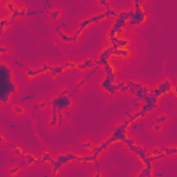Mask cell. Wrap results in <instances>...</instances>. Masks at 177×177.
I'll list each match as a JSON object with an SVG mask.
<instances>
[{
	"instance_id": "obj_29",
	"label": "cell",
	"mask_w": 177,
	"mask_h": 177,
	"mask_svg": "<svg viewBox=\"0 0 177 177\" xmlns=\"http://www.w3.org/2000/svg\"><path fill=\"white\" fill-rule=\"evenodd\" d=\"M97 69H98V67H94V68H91L90 71H87V72H86V75H84L83 78H86V79H89V78H90V76H91V75H94V73H96V71H97Z\"/></svg>"
},
{
	"instance_id": "obj_26",
	"label": "cell",
	"mask_w": 177,
	"mask_h": 177,
	"mask_svg": "<svg viewBox=\"0 0 177 177\" xmlns=\"http://www.w3.org/2000/svg\"><path fill=\"white\" fill-rule=\"evenodd\" d=\"M13 111H14V114H17V115L25 114V110H24V107H21V105H13Z\"/></svg>"
},
{
	"instance_id": "obj_43",
	"label": "cell",
	"mask_w": 177,
	"mask_h": 177,
	"mask_svg": "<svg viewBox=\"0 0 177 177\" xmlns=\"http://www.w3.org/2000/svg\"><path fill=\"white\" fill-rule=\"evenodd\" d=\"M93 177H102V173L100 172V170H97V172L93 174Z\"/></svg>"
},
{
	"instance_id": "obj_39",
	"label": "cell",
	"mask_w": 177,
	"mask_h": 177,
	"mask_svg": "<svg viewBox=\"0 0 177 177\" xmlns=\"http://www.w3.org/2000/svg\"><path fill=\"white\" fill-rule=\"evenodd\" d=\"M62 122H64V114L58 112V125H62Z\"/></svg>"
},
{
	"instance_id": "obj_17",
	"label": "cell",
	"mask_w": 177,
	"mask_h": 177,
	"mask_svg": "<svg viewBox=\"0 0 177 177\" xmlns=\"http://www.w3.org/2000/svg\"><path fill=\"white\" fill-rule=\"evenodd\" d=\"M25 158H26V162H28V166H32L33 163H39L40 162V158H36L32 154H25Z\"/></svg>"
},
{
	"instance_id": "obj_32",
	"label": "cell",
	"mask_w": 177,
	"mask_h": 177,
	"mask_svg": "<svg viewBox=\"0 0 177 177\" xmlns=\"http://www.w3.org/2000/svg\"><path fill=\"white\" fill-rule=\"evenodd\" d=\"M58 96H69V89L68 87H62L61 91L58 93Z\"/></svg>"
},
{
	"instance_id": "obj_3",
	"label": "cell",
	"mask_w": 177,
	"mask_h": 177,
	"mask_svg": "<svg viewBox=\"0 0 177 177\" xmlns=\"http://www.w3.org/2000/svg\"><path fill=\"white\" fill-rule=\"evenodd\" d=\"M84 155H79V154H73V152H67V154H58V155L55 156V159L51 160V173L53 174H57L59 172V169L62 168L64 165L69 163V162H73V160H82Z\"/></svg>"
},
{
	"instance_id": "obj_33",
	"label": "cell",
	"mask_w": 177,
	"mask_h": 177,
	"mask_svg": "<svg viewBox=\"0 0 177 177\" xmlns=\"http://www.w3.org/2000/svg\"><path fill=\"white\" fill-rule=\"evenodd\" d=\"M64 67H65V69H71V68H75L76 64L75 62H71V61H67V62L64 64Z\"/></svg>"
},
{
	"instance_id": "obj_19",
	"label": "cell",
	"mask_w": 177,
	"mask_h": 177,
	"mask_svg": "<svg viewBox=\"0 0 177 177\" xmlns=\"http://www.w3.org/2000/svg\"><path fill=\"white\" fill-rule=\"evenodd\" d=\"M162 154H165L166 156H173V155H177V147H168L162 149Z\"/></svg>"
},
{
	"instance_id": "obj_42",
	"label": "cell",
	"mask_w": 177,
	"mask_h": 177,
	"mask_svg": "<svg viewBox=\"0 0 177 177\" xmlns=\"http://www.w3.org/2000/svg\"><path fill=\"white\" fill-rule=\"evenodd\" d=\"M14 65H21V67H25V65H24V64L21 62V61H20V59L18 58H15L14 59Z\"/></svg>"
},
{
	"instance_id": "obj_9",
	"label": "cell",
	"mask_w": 177,
	"mask_h": 177,
	"mask_svg": "<svg viewBox=\"0 0 177 177\" xmlns=\"http://www.w3.org/2000/svg\"><path fill=\"white\" fill-rule=\"evenodd\" d=\"M51 67H49L47 64H43L40 67L35 68H26V76H28V79H35V78H38L39 75H43V73H47V72H50Z\"/></svg>"
},
{
	"instance_id": "obj_20",
	"label": "cell",
	"mask_w": 177,
	"mask_h": 177,
	"mask_svg": "<svg viewBox=\"0 0 177 177\" xmlns=\"http://www.w3.org/2000/svg\"><path fill=\"white\" fill-rule=\"evenodd\" d=\"M49 14H50V18L53 20V21H58L59 17H61V11H59L58 9H53L49 11Z\"/></svg>"
},
{
	"instance_id": "obj_10",
	"label": "cell",
	"mask_w": 177,
	"mask_h": 177,
	"mask_svg": "<svg viewBox=\"0 0 177 177\" xmlns=\"http://www.w3.org/2000/svg\"><path fill=\"white\" fill-rule=\"evenodd\" d=\"M127 148L130 149L133 154H134L137 158H139L141 162H143L145 158H147V155H148V151L145 149L144 147H140V145H137V144H134V145H127Z\"/></svg>"
},
{
	"instance_id": "obj_16",
	"label": "cell",
	"mask_w": 177,
	"mask_h": 177,
	"mask_svg": "<svg viewBox=\"0 0 177 177\" xmlns=\"http://www.w3.org/2000/svg\"><path fill=\"white\" fill-rule=\"evenodd\" d=\"M49 125H50L51 127L58 126V112H55V111L51 112V116H50V119H49Z\"/></svg>"
},
{
	"instance_id": "obj_34",
	"label": "cell",
	"mask_w": 177,
	"mask_h": 177,
	"mask_svg": "<svg viewBox=\"0 0 177 177\" xmlns=\"http://www.w3.org/2000/svg\"><path fill=\"white\" fill-rule=\"evenodd\" d=\"M51 7H53V3H51V1H49V0H46V1H44V11H47V10L49 9H51ZM53 10V9H51Z\"/></svg>"
},
{
	"instance_id": "obj_30",
	"label": "cell",
	"mask_w": 177,
	"mask_h": 177,
	"mask_svg": "<svg viewBox=\"0 0 177 177\" xmlns=\"http://www.w3.org/2000/svg\"><path fill=\"white\" fill-rule=\"evenodd\" d=\"M162 129H163V125H159V123H155V125L152 126V130L155 131V133H159V131H162Z\"/></svg>"
},
{
	"instance_id": "obj_5",
	"label": "cell",
	"mask_w": 177,
	"mask_h": 177,
	"mask_svg": "<svg viewBox=\"0 0 177 177\" xmlns=\"http://www.w3.org/2000/svg\"><path fill=\"white\" fill-rule=\"evenodd\" d=\"M131 122L130 120H125L123 123H120V125H118L116 127H114L112 129V133H111V137L116 141V143H123V140L127 137V129L130 127Z\"/></svg>"
},
{
	"instance_id": "obj_40",
	"label": "cell",
	"mask_w": 177,
	"mask_h": 177,
	"mask_svg": "<svg viewBox=\"0 0 177 177\" xmlns=\"http://www.w3.org/2000/svg\"><path fill=\"white\" fill-rule=\"evenodd\" d=\"M6 53H7V47H6V46H1V49H0V55H4Z\"/></svg>"
},
{
	"instance_id": "obj_22",
	"label": "cell",
	"mask_w": 177,
	"mask_h": 177,
	"mask_svg": "<svg viewBox=\"0 0 177 177\" xmlns=\"http://www.w3.org/2000/svg\"><path fill=\"white\" fill-rule=\"evenodd\" d=\"M13 21H10L9 18H1V21H0V25H1V32H6L7 29V26H11Z\"/></svg>"
},
{
	"instance_id": "obj_24",
	"label": "cell",
	"mask_w": 177,
	"mask_h": 177,
	"mask_svg": "<svg viewBox=\"0 0 177 177\" xmlns=\"http://www.w3.org/2000/svg\"><path fill=\"white\" fill-rule=\"evenodd\" d=\"M86 82H87V79H86V78H82V79H80L79 82H76V87L73 89V91H72L71 94H73V93H76L78 90H80V89H82V87L84 86V84H86Z\"/></svg>"
},
{
	"instance_id": "obj_41",
	"label": "cell",
	"mask_w": 177,
	"mask_h": 177,
	"mask_svg": "<svg viewBox=\"0 0 177 177\" xmlns=\"http://www.w3.org/2000/svg\"><path fill=\"white\" fill-rule=\"evenodd\" d=\"M18 166H20V168H26V166H28V162H26V160H22V162H20V163H18Z\"/></svg>"
},
{
	"instance_id": "obj_4",
	"label": "cell",
	"mask_w": 177,
	"mask_h": 177,
	"mask_svg": "<svg viewBox=\"0 0 177 177\" xmlns=\"http://www.w3.org/2000/svg\"><path fill=\"white\" fill-rule=\"evenodd\" d=\"M73 101L69 96H55L50 100V105L53 107V111L55 112H62V111H68L72 107Z\"/></svg>"
},
{
	"instance_id": "obj_23",
	"label": "cell",
	"mask_w": 177,
	"mask_h": 177,
	"mask_svg": "<svg viewBox=\"0 0 177 177\" xmlns=\"http://www.w3.org/2000/svg\"><path fill=\"white\" fill-rule=\"evenodd\" d=\"M4 9H6V11H9V14H10L17 10V6H15V3H13V1H7V3H4Z\"/></svg>"
},
{
	"instance_id": "obj_1",
	"label": "cell",
	"mask_w": 177,
	"mask_h": 177,
	"mask_svg": "<svg viewBox=\"0 0 177 177\" xmlns=\"http://www.w3.org/2000/svg\"><path fill=\"white\" fill-rule=\"evenodd\" d=\"M0 75H1V93H0V102L6 105L9 104L15 91H17V84L14 82L13 71L6 62L0 64Z\"/></svg>"
},
{
	"instance_id": "obj_13",
	"label": "cell",
	"mask_w": 177,
	"mask_h": 177,
	"mask_svg": "<svg viewBox=\"0 0 177 177\" xmlns=\"http://www.w3.org/2000/svg\"><path fill=\"white\" fill-rule=\"evenodd\" d=\"M154 174V163H149V165H145L141 172L137 174V177H151Z\"/></svg>"
},
{
	"instance_id": "obj_27",
	"label": "cell",
	"mask_w": 177,
	"mask_h": 177,
	"mask_svg": "<svg viewBox=\"0 0 177 177\" xmlns=\"http://www.w3.org/2000/svg\"><path fill=\"white\" fill-rule=\"evenodd\" d=\"M82 145H83L86 149H89V151H93V143H91L90 140H86V141H83V143H82Z\"/></svg>"
},
{
	"instance_id": "obj_18",
	"label": "cell",
	"mask_w": 177,
	"mask_h": 177,
	"mask_svg": "<svg viewBox=\"0 0 177 177\" xmlns=\"http://www.w3.org/2000/svg\"><path fill=\"white\" fill-rule=\"evenodd\" d=\"M102 68H104V71H105V75H111V73H115V71H116V69H115V67L112 65V62H110V61L104 64V67H102Z\"/></svg>"
},
{
	"instance_id": "obj_14",
	"label": "cell",
	"mask_w": 177,
	"mask_h": 177,
	"mask_svg": "<svg viewBox=\"0 0 177 177\" xmlns=\"http://www.w3.org/2000/svg\"><path fill=\"white\" fill-rule=\"evenodd\" d=\"M65 71V67L64 65H57V67H51V69H50V75H51V78H57L58 75H61L62 72Z\"/></svg>"
},
{
	"instance_id": "obj_25",
	"label": "cell",
	"mask_w": 177,
	"mask_h": 177,
	"mask_svg": "<svg viewBox=\"0 0 177 177\" xmlns=\"http://www.w3.org/2000/svg\"><path fill=\"white\" fill-rule=\"evenodd\" d=\"M168 115H165V114H162V115H159V116H156L155 118V123H159V125H165V123L168 122Z\"/></svg>"
},
{
	"instance_id": "obj_15",
	"label": "cell",
	"mask_w": 177,
	"mask_h": 177,
	"mask_svg": "<svg viewBox=\"0 0 177 177\" xmlns=\"http://www.w3.org/2000/svg\"><path fill=\"white\" fill-rule=\"evenodd\" d=\"M130 55V51H129V49H116V50H114V54H112V57H129Z\"/></svg>"
},
{
	"instance_id": "obj_2",
	"label": "cell",
	"mask_w": 177,
	"mask_h": 177,
	"mask_svg": "<svg viewBox=\"0 0 177 177\" xmlns=\"http://www.w3.org/2000/svg\"><path fill=\"white\" fill-rule=\"evenodd\" d=\"M148 14L144 9V3L143 1H133V9H131V14L129 18V25L131 26H140L144 25L147 21Z\"/></svg>"
},
{
	"instance_id": "obj_11",
	"label": "cell",
	"mask_w": 177,
	"mask_h": 177,
	"mask_svg": "<svg viewBox=\"0 0 177 177\" xmlns=\"http://www.w3.org/2000/svg\"><path fill=\"white\" fill-rule=\"evenodd\" d=\"M94 67H96V61H93L91 58H87V59H84L83 62L76 64L75 69H78V71H90Z\"/></svg>"
},
{
	"instance_id": "obj_44",
	"label": "cell",
	"mask_w": 177,
	"mask_h": 177,
	"mask_svg": "<svg viewBox=\"0 0 177 177\" xmlns=\"http://www.w3.org/2000/svg\"><path fill=\"white\" fill-rule=\"evenodd\" d=\"M172 91H173V93H174V94H176V96H177V86H176V87H173V90H172Z\"/></svg>"
},
{
	"instance_id": "obj_8",
	"label": "cell",
	"mask_w": 177,
	"mask_h": 177,
	"mask_svg": "<svg viewBox=\"0 0 177 177\" xmlns=\"http://www.w3.org/2000/svg\"><path fill=\"white\" fill-rule=\"evenodd\" d=\"M112 54H114V47L107 46L101 53H98V57H97V59H96V67H98V68L104 67V64L108 62V61L111 59Z\"/></svg>"
},
{
	"instance_id": "obj_36",
	"label": "cell",
	"mask_w": 177,
	"mask_h": 177,
	"mask_svg": "<svg viewBox=\"0 0 177 177\" xmlns=\"http://www.w3.org/2000/svg\"><path fill=\"white\" fill-rule=\"evenodd\" d=\"M13 152H14V155H22V154H24V151H22L21 148H18V147L14 148Z\"/></svg>"
},
{
	"instance_id": "obj_37",
	"label": "cell",
	"mask_w": 177,
	"mask_h": 177,
	"mask_svg": "<svg viewBox=\"0 0 177 177\" xmlns=\"http://www.w3.org/2000/svg\"><path fill=\"white\" fill-rule=\"evenodd\" d=\"M49 104H50V102L40 101V102H39V108H42V110H44V108H47V107H49Z\"/></svg>"
},
{
	"instance_id": "obj_38",
	"label": "cell",
	"mask_w": 177,
	"mask_h": 177,
	"mask_svg": "<svg viewBox=\"0 0 177 177\" xmlns=\"http://www.w3.org/2000/svg\"><path fill=\"white\" fill-rule=\"evenodd\" d=\"M160 152H162V149H159V148H154L149 154H151V155H159Z\"/></svg>"
},
{
	"instance_id": "obj_6",
	"label": "cell",
	"mask_w": 177,
	"mask_h": 177,
	"mask_svg": "<svg viewBox=\"0 0 177 177\" xmlns=\"http://www.w3.org/2000/svg\"><path fill=\"white\" fill-rule=\"evenodd\" d=\"M107 18L108 17H107L105 11H100V13L94 14V15H91V17H87V18H84V20H82L80 24H79L78 30L83 33V30H86V28H89V26L93 25V24H97V22L102 21V20H107Z\"/></svg>"
},
{
	"instance_id": "obj_7",
	"label": "cell",
	"mask_w": 177,
	"mask_h": 177,
	"mask_svg": "<svg viewBox=\"0 0 177 177\" xmlns=\"http://www.w3.org/2000/svg\"><path fill=\"white\" fill-rule=\"evenodd\" d=\"M173 90V84H172V82L169 79H165V80H162L160 83H158L155 86L154 89H151V94H154L155 97H158V98H160L163 94H166V93H170Z\"/></svg>"
},
{
	"instance_id": "obj_31",
	"label": "cell",
	"mask_w": 177,
	"mask_h": 177,
	"mask_svg": "<svg viewBox=\"0 0 177 177\" xmlns=\"http://www.w3.org/2000/svg\"><path fill=\"white\" fill-rule=\"evenodd\" d=\"M98 4L102 6V7H105V10H107V9H111V3H110V1H104V0H100V1H98Z\"/></svg>"
},
{
	"instance_id": "obj_28",
	"label": "cell",
	"mask_w": 177,
	"mask_h": 177,
	"mask_svg": "<svg viewBox=\"0 0 177 177\" xmlns=\"http://www.w3.org/2000/svg\"><path fill=\"white\" fill-rule=\"evenodd\" d=\"M20 170H21V168H20V166H13V168H10L9 174H10V176H15V174H17Z\"/></svg>"
},
{
	"instance_id": "obj_21",
	"label": "cell",
	"mask_w": 177,
	"mask_h": 177,
	"mask_svg": "<svg viewBox=\"0 0 177 177\" xmlns=\"http://www.w3.org/2000/svg\"><path fill=\"white\" fill-rule=\"evenodd\" d=\"M54 159V156L51 155L50 152H44L42 156H40V162H44V163H51V160Z\"/></svg>"
},
{
	"instance_id": "obj_35",
	"label": "cell",
	"mask_w": 177,
	"mask_h": 177,
	"mask_svg": "<svg viewBox=\"0 0 177 177\" xmlns=\"http://www.w3.org/2000/svg\"><path fill=\"white\" fill-rule=\"evenodd\" d=\"M32 98H35V94H26V96H24V98H22V101H29V100H32Z\"/></svg>"
},
{
	"instance_id": "obj_12",
	"label": "cell",
	"mask_w": 177,
	"mask_h": 177,
	"mask_svg": "<svg viewBox=\"0 0 177 177\" xmlns=\"http://www.w3.org/2000/svg\"><path fill=\"white\" fill-rule=\"evenodd\" d=\"M55 32L58 33V36L61 38V40H62L64 43H67V44H72V43H73L72 33H65V32H62L59 28H55Z\"/></svg>"
}]
</instances>
